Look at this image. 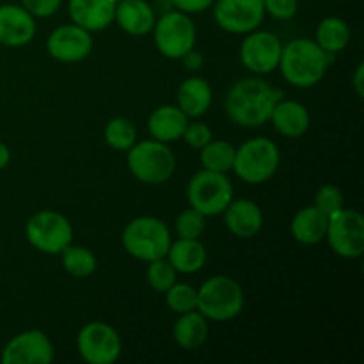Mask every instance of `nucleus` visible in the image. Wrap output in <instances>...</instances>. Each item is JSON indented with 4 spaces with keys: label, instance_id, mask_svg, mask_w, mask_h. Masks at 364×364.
<instances>
[{
    "label": "nucleus",
    "instance_id": "nucleus-5",
    "mask_svg": "<svg viewBox=\"0 0 364 364\" xmlns=\"http://www.w3.org/2000/svg\"><path fill=\"white\" fill-rule=\"evenodd\" d=\"M279 164L281 153L276 142L265 137H256L237 148L231 171H235L244 183L262 185L277 173Z\"/></svg>",
    "mask_w": 364,
    "mask_h": 364
},
{
    "label": "nucleus",
    "instance_id": "nucleus-37",
    "mask_svg": "<svg viewBox=\"0 0 364 364\" xmlns=\"http://www.w3.org/2000/svg\"><path fill=\"white\" fill-rule=\"evenodd\" d=\"M215 0H171L174 9L181 11L185 14H199L205 13L208 7L213 6Z\"/></svg>",
    "mask_w": 364,
    "mask_h": 364
},
{
    "label": "nucleus",
    "instance_id": "nucleus-27",
    "mask_svg": "<svg viewBox=\"0 0 364 364\" xmlns=\"http://www.w3.org/2000/svg\"><path fill=\"white\" fill-rule=\"evenodd\" d=\"M60 259H63V269L66 270L70 276L84 279L95 274L96 267H98V259L96 256L89 251L87 247L82 245H68L60 252Z\"/></svg>",
    "mask_w": 364,
    "mask_h": 364
},
{
    "label": "nucleus",
    "instance_id": "nucleus-25",
    "mask_svg": "<svg viewBox=\"0 0 364 364\" xmlns=\"http://www.w3.org/2000/svg\"><path fill=\"white\" fill-rule=\"evenodd\" d=\"M173 338L185 350H196L208 338V320L198 309L183 313V315H180L178 322L174 323Z\"/></svg>",
    "mask_w": 364,
    "mask_h": 364
},
{
    "label": "nucleus",
    "instance_id": "nucleus-22",
    "mask_svg": "<svg viewBox=\"0 0 364 364\" xmlns=\"http://www.w3.org/2000/svg\"><path fill=\"white\" fill-rule=\"evenodd\" d=\"M329 217L320 212L315 205L301 208L290 224L291 237L302 245H316L326 240Z\"/></svg>",
    "mask_w": 364,
    "mask_h": 364
},
{
    "label": "nucleus",
    "instance_id": "nucleus-40",
    "mask_svg": "<svg viewBox=\"0 0 364 364\" xmlns=\"http://www.w3.org/2000/svg\"><path fill=\"white\" fill-rule=\"evenodd\" d=\"M9 162H11L9 148H7V146L0 141V171L6 169V167L9 166Z\"/></svg>",
    "mask_w": 364,
    "mask_h": 364
},
{
    "label": "nucleus",
    "instance_id": "nucleus-26",
    "mask_svg": "<svg viewBox=\"0 0 364 364\" xmlns=\"http://www.w3.org/2000/svg\"><path fill=\"white\" fill-rule=\"evenodd\" d=\"M315 41L320 48L336 55V53L343 52L350 43V27L343 18H323L316 27Z\"/></svg>",
    "mask_w": 364,
    "mask_h": 364
},
{
    "label": "nucleus",
    "instance_id": "nucleus-7",
    "mask_svg": "<svg viewBox=\"0 0 364 364\" xmlns=\"http://www.w3.org/2000/svg\"><path fill=\"white\" fill-rule=\"evenodd\" d=\"M187 199L205 217H217L233 201V183L226 173L201 169L188 181Z\"/></svg>",
    "mask_w": 364,
    "mask_h": 364
},
{
    "label": "nucleus",
    "instance_id": "nucleus-30",
    "mask_svg": "<svg viewBox=\"0 0 364 364\" xmlns=\"http://www.w3.org/2000/svg\"><path fill=\"white\" fill-rule=\"evenodd\" d=\"M178 272L173 265L169 263L167 258H159L153 259V262L148 263V270H146V279H148V284L155 291H160V294H166L174 283H176Z\"/></svg>",
    "mask_w": 364,
    "mask_h": 364
},
{
    "label": "nucleus",
    "instance_id": "nucleus-15",
    "mask_svg": "<svg viewBox=\"0 0 364 364\" xmlns=\"http://www.w3.org/2000/svg\"><path fill=\"white\" fill-rule=\"evenodd\" d=\"M46 50L59 63H80L92 52L91 32L75 23L57 27L46 39Z\"/></svg>",
    "mask_w": 364,
    "mask_h": 364
},
{
    "label": "nucleus",
    "instance_id": "nucleus-14",
    "mask_svg": "<svg viewBox=\"0 0 364 364\" xmlns=\"http://www.w3.org/2000/svg\"><path fill=\"white\" fill-rule=\"evenodd\" d=\"M55 358L52 341L43 331L31 329L11 338L2 348V364H48Z\"/></svg>",
    "mask_w": 364,
    "mask_h": 364
},
{
    "label": "nucleus",
    "instance_id": "nucleus-36",
    "mask_svg": "<svg viewBox=\"0 0 364 364\" xmlns=\"http://www.w3.org/2000/svg\"><path fill=\"white\" fill-rule=\"evenodd\" d=\"M63 0H21V6L34 18H48L59 11Z\"/></svg>",
    "mask_w": 364,
    "mask_h": 364
},
{
    "label": "nucleus",
    "instance_id": "nucleus-41",
    "mask_svg": "<svg viewBox=\"0 0 364 364\" xmlns=\"http://www.w3.org/2000/svg\"><path fill=\"white\" fill-rule=\"evenodd\" d=\"M114 2H116V4H117V2H121V0H114Z\"/></svg>",
    "mask_w": 364,
    "mask_h": 364
},
{
    "label": "nucleus",
    "instance_id": "nucleus-18",
    "mask_svg": "<svg viewBox=\"0 0 364 364\" xmlns=\"http://www.w3.org/2000/svg\"><path fill=\"white\" fill-rule=\"evenodd\" d=\"M223 213L226 228L235 237L252 238L262 231L263 212L251 199H233Z\"/></svg>",
    "mask_w": 364,
    "mask_h": 364
},
{
    "label": "nucleus",
    "instance_id": "nucleus-8",
    "mask_svg": "<svg viewBox=\"0 0 364 364\" xmlns=\"http://www.w3.org/2000/svg\"><path fill=\"white\" fill-rule=\"evenodd\" d=\"M25 237L36 251L43 255H60L73 240V228L60 212L43 210L27 220Z\"/></svg>",
    "mask_w": 364,
    "mask_h": 364
},
{
    "label": "nucleus",
    "instance_id": "nucleus-2",
    "mask_svg": "<svg viewBox=\"0 0 364 364\" xmlns=\"http://www.w3.org/2000/svg\"><path fill=\"white\" fill-rule=\"evenodd\" d=\"M334 60L336 55L320 48L315 39L299 38L283 45L277 68L288 84L299 89H309L323 80Z\"/></svg>",
    "mask_w": 364,
    "mask_h": 364
},
{
    "label": "nucleus",
    "instance_id": "nucleus-13",
    "mask_svg": "<svg viewBox=\"0 0 364 364\" xmlns=\"http://www.w3.org/2000/svg\"><path fill=\"white\" fill-rule=\"evenodd\" d=\"M265 18L263 0H215L213 20L230 34H249Z\"/></svg>",
    "mask_w": 364,
    "mask_h": 364
},
{
    "label": "nucleus",
    "instance_id": "nucleus-10",
    "mask_svg": "<svg viewBox=\"0 0 364 364\" xmlns=\"http://www.w3.org/2000/svg\"><path fill=\"white\" fill-rule=\"evenodd\" d=\"M326 240L334 255L345 259L361 258L364 255V217L352 208H341L329 217Z\"/></svg>",
    "mask_w": 364,
    "mask_h": 364
},
{
    "label": "nucleus",
    "instance_id": "nucleus-38",
    "mask_svg": "<svg viewBox=\"0 0 364 364\" xmlns=\"http://www.w3.org/2000/svg\"><path fill=\"white\" fill-rule=\"evenodd\" d=\"M181 60H183L185 68H187V70H191V71L201 70V66H203V55L199 52H196L194 48H192L191 52L185 53V55L181 57Z\"/></svg>",
    "mask_w": 364,
    "mask_h": 364
},
{
    "label": "nucleus",
    "instance_id": "nucleus-12",
    "mask_svg": "<svg viewBox=\"0 0 364 364\" xmlns=\"http://www.w3.org/2000/svg\"><path fill=\"white\" fill-rule=\"evenodd\" d=\"M283 43L269 31H252L245 34L240 45V60L251 73L269 75L277 70Z\"/></svg>",
    "mask_w": 364,
    "mask_h": 364
},
{
    "label": "nucleus",
    "instance_id": "nucleus-24",
    "mask_svg": "<svg viewBox=\"0 0 364 364\" xmlns=\"http://www.w3.org/2000/svg\"><path fill=\"white\" fill-rule=\"evenodd\" d=\"M166 258L178 274H196L205 267L206 249L199 238H178L171 242Z\"/></svg>",
    "mask_w": 364,
    "mask_h": 364
},
{
    "label": "nucleus",
    "instance_id": "nucleus-28",
    "mask_svg": "<svg viewBox=\"0 0 364 364\" xmlns=\"http://www.w3.org/2000/svg\"><path fill=\"white\" fill-rule=\"evenodd\" d=\"M199 151H201L199 160H201L203 169L215 171V173H228L233 167L237 148L228 141H213L212 139Z\"/></svg>",
    "mask_w": 364,
    "mask_h": 364
},
{
    "label": "nucleus",
    "instance_id": "nucleus-39",
    "mask_svg": "<svg viewBox=\"0 0 364 364\" xmlns=\"http://www.w3.org/2000/svg\"><path fill=\"white\" fill-rule=\"evenodd\" d=\"M354 89H355V92H358L359 98H363V95H364V64L363 63H359L358 68H355Z\"/></svg>",
    "mask_w": 364,
    "mask_h": 364
},
{
    "label": "nucleus",
    "instance_id": "nucleus-11",
    "mask_svg": "<svg viewBox=\"0 0 364 364\" xmlns=\"http://www.w3.org/2000/svg\"><path fill=\"white\" fill-rule=\"evenodd\" d=\"M80 358L89 364H114L119 359L123 343L114 327L105 322H89L77 336Z\"/></svg>",
    "mask_w": 364,
    "mask_h": 364
},
{
    "label": "nucleus",
    "instance_id": "nucleus-29",
    "mask_svg": "<svg viewBox=\"0 0 364 364\" xmlns=\"http://www.w3.org/2000/svg\"><path fill=\"white\" fill-rule=\"evenodd\" d=\"M103 137L116 151H128L137 142V128L127 117H114L105 124Z\"/></svg>",
    "mask_w": 364,
    "mask_h": 364
},
{
    "label": "nucleus",
    "instance_id": "nucleus-21",
    "mask_svg": "<svg viewBox=\"0 0 364 364\" xmlns=\"http://www.w3.org/2000/svg\"><path fill=\"white\" fill-rule=\"evenodd\" d=\"M188 116L178 105L156 107L148 117V130L155 141L169 142L178 141L183 135Z\"/></svg>",
    "mask_w": 364,
    "mask_h": 364
},
{
    "label": "nucleus",
    "instance_id": "nucleus-9",
    "mask_svg": "<svg viewBox=\"0 0 364 364\" xmlns=\"http://www.w3.org/2000/svg\"><path fill=\"white\" fill-rule=\"evenodd\" d=\"M151 32L156 50L164 57L173 60L181 59L185 53L191 52L196 46V36H198L191 16L178 9L160 14Z\"/></svg>",
    "mask_w": 364,
    "mask_h": 364
},
{
    "label": "nucleus",
    "instance_id": "nucleus-34",
    "mask_svg": "<svg viewBox=\"0 0 364 364\" xmlns=\"http://www.w3.org/2000/svg\"><path fill=\"white\" fill-rule=\"evenodd\" d=\"M181 139H183V141L187 142L191 148L201 149L203 146H206L210 141H212L213 134H212V130H210L208 124L196 121V123H187Z\"/></svg>",
    "mask_w": 364,
    "mask_h": 364
},
{
    "label": "nucleus",
    "instance_id": "nucleus-1",
    "mask_svg": "<svg viewBox=\"0 0 364 364\" xmlns=\"http://www.w3.org/2000/svg\"><path fill=\"white\" fill-rule=\"evenodd\" d=\"M284 92L259 77L238 80L226 95V114L235 124L258 128L270 121L272 110Z\"/></svg>",
    "mask_w": 364,
    "mask_h": 364
},
{
    "label": "nucleus",
    "instance_id": "nucleus-16",
    "mask_svg": "<svg viewBox=\"0 0 364 364\" xmlns=\"http://www.w3.org/2000/svg\"><path fill=\"white\" fill-rule=\"evenodd\" d=\"M36 36V18L16 4L0 6V45L20 48L28 45Z\"/></svg>",
    "mask_w": 364,
    "mask_h": 364
},
{
    "label": "nucleus",
    "instance_id": "nucleus-23",
    "mask_svg": "<svg viewBox=\"0 0 364 364\" xmlns=\"http://www.w3.org/2000/svg\"><path fill=\"white\" fill-rule=\"evenodd\" d=\"M178 107L188 117H201L210 110L213 102V92L208 82L201 77H188L181 82L176 95Z\"/></svg>",
    "mask_w": 364,
    "mask_h": 364
},
{
    "label": "nucleus",
    "instance_id": "nucleus-4",
    "mask_svg": "<svg viewBox=\"0 0 364 364\" xmlns=\"http://www.w3.org/2000/svg\"><path fill=\"white\" fill-rule=\"evenodd\" d=\"M123 247L132 258L139 262H153L166 258L171 245V231L156 217H137L123 230Z\"/></svg>",
    "mask_w": 364,
    "mask_h": 364
},
{
    "label": "nucleus",
    "instance_id": "nucleus-3",
    "mask_svg": "<svg viewBox=\"0 0 364 364\" xmlns=\"http://www.w3.org/2000/svg\"><path fill=\"white\" fill-rule=\"evenodd\" d=\"M245 306L240 284L228 276H213L198 290V311L212 322H230Z\"/></svg>",
    "mask_w": 364,
    "mask_h": 364
},
{
    "label": "nucleus",
    "instance_id": "nucleus-17",
    "mask_svg": "<svg viewBox=\"0 0 364 364\" xmlns=\"http://www.w3.org/2000/svg\"><path fill=\"white\" fill-rule=\"evenodd\" d=\"M70 18L75 25L89 32L105 31L114 21L116 2L114 0H70Z\"/></svg>",
    "mask_w": 364,
    "mask_h": 364
},
{
    "label": "nucleus",
    "instance_id": "nucleus-19",
    "mask_svg": "<svg viewBox=\"0 0 364 364\" xmlns=\"http://www.w3.org/2000/svg\"><path fill=\"white\" fill-rule=\"evenodd\" d=\"M114 21L130 36H146L153 31L156 14L146 0H121L116 4Z\"/></svg>",
    "mask_w": 364,
    "mask_h": 364
},
{
    "label": "nucleus",
    "instance_id": "nucleus-31",
    "mask_svg": "<svg viewBox=\"0 0 364 364\" xmlns=\"http://www.w3.org/2000/svg\"><path fill=\"white\" fill-rule=\"evenodd\" d=\"M166 302L171 311L183 315V313L198 309V290L187 283H174L166 291Z\"/></svg>",
    "mask_w": 364,
    "mask_h": 364
},
{
    "label": "nucleus",
    "instance_id": "nucleus-35",
    "mask_svg": "<svg viewBox=\"0 0 364 364\" xmlns=\"http://www.w3.org/2000/svg\"><path fill=\"white\" fill-rule=\"evenodd\" d=\"M265 13L276 20H291L299 11L297 0H263Z\"/></svg>",
    "mask_w": 364,
    "mask_h": 364
},
{
    "label": "nucleus",
    "instance_id": "nucleus-6",
    "mask_svg": "<svg viewBox=\"0 0 364 364\" xmlns=\"http://www.w3.org/2000/svg\"><path fill=\"white\" fill-rule=\"evenodd\" d=\"M127 153L128 169L141 183L162 185L176 169V159L169 146L155 139L135 142Z\"/></svg>",
    "mask_w": 364,
    "mask_h": 364
},
{
    "label": "nucleus",
    "instance_id": "nucleus-32",
    "mask_svg": "<svg viewBox=\"0 0 364 364\" xmlns=\"http://www.w3.org/2000/svg\"><path fill=\"white\" fill-rule=\"evenodd\" d=\"M178 238H201L206 231V217L196 208H187L174 220Z\"/></svg>",
    "mask_w": 364,
    "mask_h": 364
},
{
    "label": "nucleus",
    "instance_id": "nucleus-33",
    "mask_svg": "<svg viewBox=\"0 0 364 364\" xmlns=\"http://www.w3.org/2000/svg\"><path fill=\"white\" fill-rule=\"evenodd\" d=\"M313 205H315L320 212L326 213L327 217H331L336 212H340L341 208H345V199L336 185H322V187L316 191L315 203H313Z\"/></svg>",
    "mask_w": 364,
    "mask_h": 364
},
{
    "label": "nucleus",
    "instance_id": "nucleus-20",
    "mask_svg": "<svg viewBox=\"0 0 364 364\" xmlns=\"http://www.w3.org/2000/svg\"><path fill=\"white\" fill-rule=\"evenodd\" d=\"M270 121L283 137L299 139L309 130L311 116L302 103L294 100H279L274 107Z\"/></svg>",
    "mask_w": 364,
    "mask_h": 364
}]
</instances>
